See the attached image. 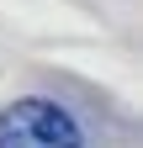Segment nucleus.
<instances>
[{
  "label": "nucleus",
  "mask_w": 143,
  "mask_h": 148,
  "mask_svg": "<svg viewBox=\"0 0 143 148\" xmlns=\"http://www.w3.org/2000/svg\"><path fill=\"white\" fill-rule=\"evenodd\" d=\"M0 148H80V127L53 101H11L0 111Z\"/></svg>",
  "instance_id": "f257e3e1"
}]
</instances>
